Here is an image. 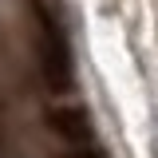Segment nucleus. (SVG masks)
Returning a JSON list of instances; mask_svg holds the SVG:
<instances>
[{
	"mask_svg": "<svg viewBox=\"0 0 158 158\" xmlns=\"http://www.w3.org/2000/svg\"><path fill=\"white\" fill-rule=\"evenodd\" d=\"M48 123H52V131H56L67 146H91V118H87V111L83 107H75V103H63V107H56L52 115H48Z\"/></svg>",
	"mask_w": 158,
	"mask_h": 158,
	"instance_id": "2",
	"label": "nucleus"
},
{
	"mask_svg": "<svg viewBox=\"0 0 158 158\" xmlns=\"http://www.w3.org/2000/svg\"><path fill=\"white\" fill-rule=\"evenodd\" d=\"M40 71H44V83H48V91H71V48H67V40L63 32L56 28V20L44 16V32H40Z\"/></svg>",
	"mask_w": 158,
	"mask_h": 158,
	"instance_id": "1",
	"label": "nucleus"
}]
</instances>
